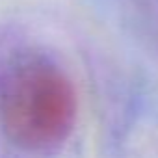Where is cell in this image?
I'll use <instances>...</instances> for the list:
<instances>
[{
  "label": "cell",
  "instance_id": "6da1fadb",
  "mask_svg": "<svg viewBox=\"0 0 158 158\" xmlns=\"http://www.w3.org/2000/svg\"><path fill=\"white\" fill-rule=\"evenodd\" d=\"M74 119V88L56 65L32 60L8 74L0 93V125L17 147L58 145L71 134Z\"/></svg>",
  "mask_w": 158,
  "mask_h": 158
}]
</instances>
